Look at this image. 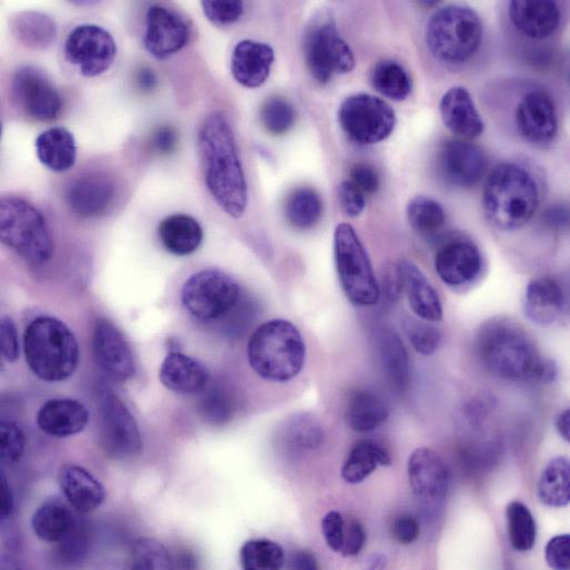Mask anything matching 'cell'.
Here are the masks:
<instances>
[{
    "instance_id": "8fae6325",
    "label": "cell",
    "mask_w": 570,
    "mask_h": 570,
    "mask_svg": "<svg viewBox=\"0 0 570 570\" xmlns=\"http://www.w3.org/2000/svg\"><path fill=\"white\" fill-rule=\"evenodd\" d=\"M338 122L354 142L369 146L384 141L392 135L396 115L383 99L369 94H358L342 102Z\"/></svg>"
},
{
    "instance_id": "2e32d148",
    "label": "cell",
    "mask_w": 570,
    "mask_h": 570,
    "mask_svg": "<svg viewBox=\"0 0 570 570\" xmlns=\"http://www.w3.org/2000/svg\"><path fill=\"white\" fill-rule=\"evenodd\" d=\"M439 169L444 179L456 187L472 188L479 185L488 168L486 152L466 140H449L439 151Z\"/></svg>"
},
{
    "instance_id": "ee69618b",
    "label": "cell",
    "mask_w": 570,
    "mask_h": 570,
    "mask_svg": "<svg viewBox=\"0 0 570 570\" xmlns=\"http://www.w3.org/2000/svg\"><path fill=\"white\" fill-rule=\"evenodd\" d=\"M200 394L198 411L207 423L220 426L233 420L235 406L230 392L219 385H208Z\"/></svg>"
},
{
    "instance_id": "4316f807",
    "label": "cell",
    "mask_w": 570,
    "mask_h": 570,
    "mask_svg": "<svg viewBox=\"0 0 570 570\" xmlns=\"http://www.w3.org/2000/svg\"><path fill=\"white\" fill-rule=\"evenodd\" d=\"M273 63L274 51L270 45L243 40L234 50L232 71L240 85L258 88L268 80Z\"/></svg>"
},
{
    "instance_id": "5b68a950",
    "label": "cell",
    "mask_w": 570,
    "mask_h": 570,
    "mask_svg": "<svg viewBox=\"0 0 570 570\" xmlns=\"http://www.w3.org/2000/svg\"><path fill=\"white\" fill-rule=\"evenodd\" d=\"M24 351L28 368L45 382H62L76 372L80 352L71 329L51 317L35 319L24 335Z\"/></svg>"
},
{
    "instance_id": "03108f58",
    "label": "cell",
    "mask_w": 570,
    "mask_h": 570,
    "mask_svg": "<svg viewBox=\"0 0 570 570\" xmlns=\"http://www.w3.org/2000/svg\"><path fill=\"white\" fill-rule=\"evenodd\" d=\"M557 433L566 442L570 441V410L562 411L555 421Z\"/></svg>"
},
{
    "instance_id": "7dc6e473",
    "label": "cell",
    "mask_w": 570,
    "mask_h": 570,
    "mask_svg": "<svg viewBox=\"0 0 570 570\" xmlns=\"http://www.w3.org/2000/svg\"><path fill=\"white\" fill-rule=\"evenodd\" d=\"M406 331L413 348L423 356H432L442 344V333L426 321L408 320Z\"/></svg>"
},
{
    "instance_id": "1f68e13d",
    "label": "cell",
    "mask_w": 570,
    "mask_h": 570,
    "mask_svg": "<svg viewBox=\"0 0 570 570\" xmlns=\"http://www.w3.org/2000/svg\"><path fill=\"white\" fill-rule=\"evenodd\" d=\"M388 407L376 392L368 388H357L351 392L347 404L346 421L355 432L374 431L388 419Z\"/></svg>"
},
{
    "instance_id": "f1b7e54d",
    "label": "cell",
    "mask_w": 570,
    "mask_h": 570,
    "mask_svg": "<svg viewBox=\"0 0 570 570\" xmlns=\"http://www.w3.org/2000/svg\"><path fill=\"white\" fill-rule=\"evenodd\" d=\"M375 348L382 370L394 388L406 391L411 381V365L404 340L391 329L375 336Z\"/></svg>"
},
{
    "instance_id": "6da1fadb",
    "label": "cell",
    "mask_w": 570,
    "mask_h": 570,
    "mask_svg": "<svg viewBox=\"0 0 570 570\" xmlns=\"http://www.w3.org/2000/svg\"><path fill=\"white\" fill-rule=\"evenodd\" d=\"M476 347L484 367L503 380L553 383L558 375L556 362L543 358L529 333L508 319L485 322Z\"/></svg>"
},
{
    "instance_id": "f907efd6",
    "label": "cell",
    "mask_w": 570,
    "mask_h": 570,
    "mask_svg": "<svg viewBox=\"0 0 570 570\" xmlns=\"http://www.w3.org/2000/svg\"><path fill=\"white\" fill-rule=\"evenodd\" d=\"M338 205L348 216L357 218L365 209L367 196L350 181L342 183L337 188Z\"/></svg>"
},
{
    "instance_id": "9f6ffc18",
    "label": "cell",
    "mask_w": 570,
    "mask_h": 570,
    "mask_svg": "<svg viewBox=\"0 0 570 570\" xmlns=\"http://www.w3.org/2000/svg\"><path fill=\"white\" fill-rule=\"evenodd\" d=\"M367 543V532L364 526L358 520H351L346 523L345 543L340 554L345 557L359 555Z\"/></svg>"
},
{
    "instance_id": "003e7915",
    "label": "cell",
    "mask_w": 570,
    "mask_h": 570,
    "mask_svg": "<svg viewBox=\"0 0 570 570\" xmlns=\"http://www.w3.org/2000/svg\"><path fill=\"white\" fill-rule=\"evenodd\" d=\"M369 561H370L369 567L371 569H381V568H384L386 566L385 557L383 555H380V554L372 555L371 558L369 559Z\"/></svg>"
},
{
    "instance_id": "7402d4cb",
    "label": "cell",
    "mask_w": 570,
    "mask_h": 570,
    "mask_svg": "<svg viewBox=\"0 0 570 570\" xmlns=\"http://www.w3.org/2000/svg\"><path fill=\"white\" fill-rule=\"evenodd\" d=\"M567 310V295L561 283L552 276L532 280L525 293L524 312L530 321L548 326Z\"/></svg>"
},
{
    "instance_id": "680465c9",
    "label": "cell",
    "mask_w": 570,
    "mask_h": 570,
    "mask_svg": "<svg viewBox=\"0 0 570 570\" xmlns=\"http://www.w3.org/2000/svg\"><path fill=\"white\" fill-rule=\"evenodd\" d=\"M393 535L402 545H410L420 536L419 521L411 516L397 518L393 524Z\"/></svg>"
},
{
    "instance_id": "91938a15",
    "label": "cell",
    "mask_w": 570,
    "mask_h": 570,
    "mask_svg": "<svg viewBox=\"0 0 570 570\" xmlns=\"http://www.w3.org/2000/svg\"><path fill=\"white\" fill-rule=\"evenodd\" d=\"M383 289L389 301H396L404 292V280L400 267L389 265L383 274Z\"/></svg>"
},
{
    "instance_id": "db71d44e",
    "label": "cell",
    "mask_w": 570,
    "mask_h": 570,
    "mask_svg": "<svg viewBox=\"0 0 570 570\" xmlns=\"http://www.w3.org/2000/svg\"><path fill=\"white\" fill-rule=\"evenodd\" d=\"M350 182L367 197L376 194L381 185L376 169L362 162L352 166Z\"/></svg>"
},
{
    "instance_id": "11a10c76",
    "label": "cell",
    "mask_w": 570,
    "mask_h": 570,
    "mask_svg": "<svg viewBox=\"0 0 570 570\" xmlns=\"http://www.w3.org/2000/svg\"><path fill=\"white\" fill-rule=\"evenodd\" d=\"M0 329H2L0 331V334H2V339H0L2 355L7 361L13 363L20 358L21 354L16 325L11 318L4 317L2 319V327Z\"/></svg>"
},
{
    "instance_id": "ffe728a7",
    "label": "cell",
    "mask_w": 570,
    "mask_h": 570,
    "mask_svg": "<svg viewBox=\"0 0 570 570\" xmlns=\"http://www.w3.org/2000/svg\"><path fill=\"white\" fill-rule=\"evenodd\" d=\"M435 271L450 288H463L481 274L483 261L479 248L466 240L444 245L435 256Z\"/></svg>"
},
{
    "instance_id": "3957f363",
    "label": "cell",
    "mask_w": 570,
    "mask_h": 570,
    "mask_svg": "<svg viewBox=\"0 0 570 570\" xmlns=\"http://www.w3.org/2000/svg\"><path fill=\"white\" fill-rule=\"evenodd\" d=\"M540 189L530 171L516 163H501L490 174L483 206L490 223L503 233L521 230L534 216Z\"/></svg>"
},
{
    "instance_id": "ab89813d",
    "label": "cell",
    "mask_w": 570,
    "mask_h": 570,
    "mask_svg": "<svg viewBox=\"0 0 570 570\" xmlns=\"http://www.w3.org/2000/svg\"><path fill=\"white\" fill-rule=\"evenodd\" d=\"M371 84L379 94L395 101L408 99L413 90L410 75L394 61L376 64L371 74Z\"/></svg>"
},
{
    "instance_id": "b9f144b4",
    "label": "cell",
    "mask_w": 570,
    "mask_h": 570,
    "mask_svg": "<svg viewBox=\"0 0 570 570\" xmlns=\"http://www.w3.org/2000/svg\"><path fill=\"white\" fill-rule=\"evenodd\" d=\"M407 215L413 231L422 236L438 233L446 221L441 203L426 196L413 198L408 205Z\"/></svg>"
},
{
    "instance_id": "484cf974",
    "label": "cell",
    "mask_w": 570,
    "mask_h": 570,
    "mask_svg": "<svg viewBox=\"0 0 570 570\" xmlns=\"http://www.w3.org/2000/svg\"><path fill=\"white\" fill-rule=\"evenodd\" d=\"M88 421L89 413L86 407L72 398H53L46 402L37 414L39 429L52 437L79 434Z\"/></svg>"
},
{
    "instance_id": "4fadbf2b",
    "label": "cell",
    "mask_w": 570,
    "mask_h": 570,
    "mask_svg": "<svg viewBox=\"0 0 570 570\" xmlns=\"http://www.w3.org/2000/svg\"><path fill=\"white\" fill-rule=\"evenodd\" d=\"M64 54L66 61L85 77L104 74L115 62L117 45L102 27L82 25L67 37Z\"/></svg>"
},
{
    "instance_id": "f6af8a7d",
    "label": "cell",
    "mask_w": 570,
    "mask_h": 570,
    "mask_svg": "<svg viewBox=\"0 0 570 570\" xmlns=\"http://www.w3.org/2000/svg\"><path fill=\"white\" fill-rule=\"evenodd\" d=\"M260 117L270 134L280 136L287 134L295 126L296 110L288 100L274 97L264 102Z\"/></svg>"
},
{
    "instance_id": "603a6c76",
    "label": "cell",
    "mask_w": 570,
    "mask_h": 570,
    "mask_svg": "<svg viewBox=\"0 0 570 570\" xmlns=\"http://www.w3.org/2000/svg\"><path fill=\"white\" fill-rule=\"evenodd\" d=\"M439 110L443 123L453 134L466 139H476L483 135L485 124L467 88H450L442 97Z\"/></svg>"
},
{
    "instance_id": "277c9868",
    "label": "cell",
    "mask_w": 570,
    "mask_h": 570,
    "mask_svg": "<svg viewBox=\"0 0 570 570\" xmlns=\"http://www.w3.org/2000/svg\"><path fill=\"white\" fill-rule=\"evenodd\" d=\"M306 344L290 321L276 319L263 323L251 336L248 361L263 380L287 383L296 379L306 362Z\"/></svg>"
},
{
    "instance_id": "e0dca14e",
    "label": "cell",
    "mask_w": 570,
    "mask_h": 570,
    "mask_svg": "<svg viewBox=\"0 0 570 570\" xmlns=\"http://www.w3.org/2000/svg\"><path fill=\"white\" fill-rule=\"evenodd\" d=\"M187 22L175 11L153 5L146 20L145 47L157 60H166L179 52L189 41Z\"/></svg>"
},
{
    "instance_id": "681fc988",
    "label": "cell",
    "mask_w": 570,
    "mask_h": 570,
    "mask_svg": "<svg viewBox=\"0 0 570 570\" xmlns=\"http://www.w3.org/2000/svg\"><path fill=\"white\" fill-rule=\"evenodd\" d=\"M206 17L218 26H227L237 23L245 13L243 2H202Z\"/></svg>"
},
{
    "instance_id": "7a4b0ae2",
    "label": "cell",
    "mask_w": 570,
    "mask_h": 570,
    "mask_svg": "<svg viewBox=\"0 0 570 570\" xmlns=\"http://www.w3.org/2000/svg\"><path fill=\"white\" fill-rule=\"evenodd\" d=\"M198 147L210 195L227 215L241 218L248 206V185L230 122L213 113L200 128Z\"/></svg>"
},
{
    "instance_id": "e575fe53",
    "label": "cell",
    "mask_w": 570,
    "mask_h": 570,
    "mask_svg": "<svg viewBox=\"0 0 570 570\" xmlns=\"http://www.w3.org/2000/svg\"><path fill=\"white\" fill-rule=\"evenodd\" d=\"M32 526L42 542L60 543L74 528L73 512L61 500L46 501L35 511Z\"/></svg>"
},
{
    "instance_id": "cb8c5ba5",
    "label": "cell",
    "mask_w": 570,
    "mask_h": 570,
    "mask_svg": "<svg viewBox=\"0 0 570 570\" xmlns=\"http://www.w3.org/2000/svg\"><path fill=\"white\" fill-rule=\"evenodd\" d=\"M509 18L523 35L534 39L553 36L560 23V10L549 0H518L509 4Z\"/></svg>"
},
{
    "instance_id": "60d3db41",
    "label": "cell",
    "mask_w": 570,
    "mask_h": 570,
    "mask_svg": "<svg viewBox=\"0 0 570 570\" xmlns=\"http://www.w3.org/2000/svg\"><path fill=\"white\" fill-rule=\"evenodd\" d=\"M509 542L517 552L531 550L536 543L537 526L531 509L522 501L515 500L506 507Z\"/></svg>"
},
{
    "instance_id": "ac0fdd59",
    "label": "cell",
    "mask_w": 570,
    "mask_h": 570,
    "mask_svg": "<svg viewBox=\"0 0 570 570\" xmlns=\"http://www.w3.org/2000/svg\"><path fill=\"white\" fill-rule=\"evenodd\" d=\"M410 484L426 507L443 504L449 488V472L441 456L430 448H418L408 466Z\"/></svg>"
},
{
    "instance_id": "83f0119b",
    "label": "cell",
    "mask_w": 570,
    "mask_h": 570,
    "mask_svg": "<svg viewBox=\"0 0 570 570\" xmlns=\"http://www.w3.org/2000/svg\"><path fill=\"white\" fill-rule=\"evenodd\" d=\"M398 267L412 311L423 321L439 322L443 319L442 302L426 275L409 260H404Z\"/></svg>"
},
{
    "instance_id": "f35d334b",
    "label": "cell",
    "mask_w": 570,
    "mask_h": 570,
    "mask_svg": "<svg viewBox=\"0 0 570 570\" xmlns=\"http://www.w3.org/2000/svg\"><path fill=\"white\" fill-rule=\"evenodd\" d=\"M323 212L319 194L311 188H299L293 191L284 206L287 221L298 231H309L315 226Z\"/></svg>"
},
{
    "instance_id": "44dd1931",
    "label": "cell",
    "mask_w": 570,
    "mask_h": 570,
    "mask_svg": "<svg viewBox=\"0 0 570 570\" xmlns=\"http://www.w3.org/2000/svg\"><path fill=\"white\" fill-rule=\"evenodd\" d=\"M116 197V185L103 174H87L76 179L67 190L66 202L76 215L89 219L108 210Z\"/></svg>"
},
{
    "instance_id": "836d02e7",
    "label": "cell",
    "mask_w": 570,
    "mask_h": 570,
    "mask_svg": "<svg viewBox=\"0 0 570 570\" xmlns=\"http://www.w3.org/2000/svg\"><path fill=\"white\" fill-rule=\"evenodd\" d=\"M391 466V455L385 447L363 439L350 450L340 474L348 484L356 485L369 479L379 467Z\"/></svg>"
},
{
    "instance_id": "f546056e",
    "label": "cell",
    "mask_w": 570,
    "mask_h": 570,
    "mask_svg": "<svg viewBox=\"0 0 570 570\" xmlns=\"http://www.w3.org/2000/svg\"><path fill=\"white\" fill-rule=\"evenodd\" d=\"M60 485L70 504L83 515L96 510L106 499L101 483L78 466L67 464L62 468Z\"/></svg>"
},
{
    "instance_id": "8992f818",
    "label": "cell",
    "mask_w": 570,
    "mask_h": 570,
    "mask_svg": "<svg viewBox=\"0 0 570 570\" xmlns=\"http://www.w3.org/2000/svg\"><path fill=\"white\" fill-rule=\"evenodd\" d=\"M482 40L481 18L467 7L449 5L438 10L426 27V44L431 53L448 64L470 61L481 48Z\"/></svg>"
},
{
    "instance_id": "7bdbcfd3",
    "label": "cell",
    "mask_w": 570,
    "mask_h": 570,
    "mask_svg": "<svg viewBox=\"0 0 570 570\" xmlns=\"http://www.w3.org/2000/svg\"><path fill=\"white\" fill-rule=\"evenodd\" d=\"M240 560L247 570H275L284 565L282 547L270 540H251L240 550Z\"/></svg>"
},
{
    "instance_id": "6125c7cd",
    "label": "cell",
    "mask_w": 570,
    "mask_h": 570,
    "mask_svg": "<svg viewBox=\"0 0 570 570\" xmlns=\"http://www.w3.org/2000/svg\"><path fill=\"white\" fill-rule=\"evenodd\" d=\"M15 506L14 495L5 474L0 479V518L9 520L13 516Z\"/></svg>"
},
{
    "instance_id": "30bf717a",
    "label": "cell",
    "mask_w": 570,
    "mask_h": 570,
    "mask_svg": "<svg viewBox=\"0 0 570 570\" xmlns=\"http://www.w3.org/2000/svg\"><path fill=\"white\" fill-rule=\"evenodd\" d=\"M241 299L238 282L219 270H203L191 275L182 290L187 313L200 322L230 314Z\"/></svg>"
},
{
    "instance_id": "4dcf8cb0",
    "label": "cell",
    "mask_w": 570,
    "mask_h": 570,
    "mask_svg": "<svg viewBox=\"0 0 570 570\" xmlns=\"http://www.w3.org/2000/svg\"><path fill=\"white\" fill-rule=\"evenodd\" d=\"M158 233L165 250L179 257L196 252L203 240L201 225L188 214L166 216L159 224Z\"/></svg>"
},
{
    "instance_id": "74e56055",
    "label": "cell",
    "mask_w": 570,
    "mask_h": 570,
    "mask_svg": "<svg viewBox=\"0 0 570 570\" xmlns=\"http://www.w3.org/2000/svg\"><path fill=\"white\" fill-rule=\"evenodd\" d=\"M281 436L285 449L301 454L319 448L324 441V431L312 416L299 414L285 422Z\"/></svg>"
},
{
    "instance_id": "f5cc1de1",
    "label": "cell",
    "mask_w": 570,
    "mask_h": 570,
    "mask_svg": "<svg viewBox=\"0 0 570 570\" xmlns=\"http://www.w3.org/2000/svg\"><path fill=\"white\" fill-rule=\"evenodd\" d=\"M548 566L555 570L570 569V536L558 535L552 538L545 548Z\"/></svg>"
},
{
    "instance_id": "d4e9b609",
    "label": "cell",
    "mask_w": 570,
    "mask_h": 570,
    "mask_svg": "<svg viewBox=\"0 0 570 570\" xmlns=\"http://www.w3.org/2000/svg\"><path fill=\"white\" fill-rule=\"evenodd\" d=\"M160 382L182 395L200 394L210 382V373L200 361L179 351L170 352L159 371Z\"/></svg>"
},
{
    "instance_id": "52a82bcc",
    "label": "cell",
    "mask_w": 570,
    "mask_h": 570,
    "mask_svg": "<svg viewBox=\"0 0 570 570\" xmlns=\"http://www.w3.org/2000/svg\"><path fill=\"white\" fill-rule=\"evenodd\" d=\"M0 237L23 260L39 265L53 255V244L42 213L28 201L4 197L0 202Z\"/></svg>"
},
{
    "instance_id": "bcb514c9",
    "label": "cell",
    "mask_w": 570,
    "mask_h": 570,
    "mask_svg": "<svg viewBox=\"0 0 570 570\" xmlns=\"http://www.w3.org/2000/svg\"><path fill=\"white\" fill-rule=\"evenodd\" d=\"M132 567L134 569H171L174 560L168 549L150 538L138 540L133 548Z\"/></svg>"
},
{
    "instance_id": "9a60e30c",
    "label": "cell",
    "mask_w": 570,
    "mask_h": 570,
    "mask_svg": "<svg viewBox=\"0 0 570 570\" xmlns=\"http://www.w3.org/2000/svg\"><path fill=\"white\" fill-rule=\"evenodd\" d=\"M92 350L97 365L113 381L125 383L135 376V359L128 342L110 321L98 320Z\"/></svg>"
},
{
    "instance_id": "d590c367",
    "label": "cell",
    "mask_w": 570,
    "mask_h": 570,
    "mask_svg": "<svg viewBox=\"0 0 570 570\" xmlns=\"http://www.w3.org/2000/svg\"><path fill=\"white\" fill-rule=\"evenodd\" d=\"M11 30L24 46L46 49L55 39L57 26L48 15L39 12H21L12 17Z\"/></svg>"
},
{
    "instance_id": "6f0895ef",
    "label": "cell",
    "mask_w": 570,
    "mask_h": 570,
    "mask_svg": "<svg viewBox=\"0 0 570 570\" xmlns=\"http://www.w3.org/2000/svg\"><path fill=\"white\" fill-rule=\"evenodd\" d=\"M178 142L179 136L177 131L170 126L159 127L150 139L152 149L159 154L173 153L177 149Z\"/></svg>"
},
{
    "instance_id": "c3c4849f",
    "label": "cell",
    "mask_w": 570,
    "mask_h": 570,
    "mask_svg": "<svg viewBox=\"0 0 570 570\" xmlns=\"http://www.w3.org/2000/svg\"><path fill=\"white\" fill-rule=\"evenodd\" d=\"M26 438L22 429L14 422L4 421L0 425V450L2 460L15 464L23 458Z\"/></svg>"
},
{
    "instance_id": "94428289",
    "label": "cell",
    "mask_w": 570,
    "mask_h": 570,
    "mask_svg": "<svg viewBox=\"0 0 570 570\" xmlns=\"http://www.w3.org/2000/svg\"><path fill=\"white\" fill-rule=\"evenodd\" d=\"M542 222L549 231H566L569 223V210L563 205H553L548 207L543 215Z\"/></svg>"
},
{
    "instance_id": "5bb4252c",
    "label": "cell",
    "mask_w": 570,
    "mask_h": 570,
    "mask_svg": "<svg viewBox=\"0 0 570 570\" xmlns=\"http://www.w3.org/2000/svg\"><path fill=\"white\" fill-rule=\"evenodd\" d=\"M11 94L16 106L37 122L61 115L63 100L49 77L35 66H23L13 75Z\"/></svg>"
},
{
    "instance_id": "9c48e42d",
    "label": "cell",
    "mask_w": 570,
    "mask_h": 570,
    "mask_svg": "<svg viewBox=\"0 0 570 570\" xmlns=\"http://www.w3.org/2000/svg\"><path fill=\"white\" fill-rule=\"evenodd\" d=\"M303 48L307 66L320 84L349 74L356 67L354 51L340 37L331 12H321L311 21Z\"/></svg>"
},
{
    "instance_id": "d6986e66",
    "label": "cell",
    "mask_w": 570,
    "mask_h": 570,
    "mask_svg": "<svg viewBox=\"0 0 570 570\" xmlns=\"http://www.w3.org/2000/svg\"><path fill=\"white\" fill-rule=\"evenodd\" d=\"M517 128L528 142L535 146L550 145L558 132V120L552 97L544 91H532L519 103Z\"/></svg>"
},
{
    "instance_id": "816d5d0a",
    "label": "cell",
    "mask_w": 570,
    "mask_h": 570,
    "mask_svg": "<svg viewBox=\"0 0 570 570\" xmlns=\"http://www.w3.org/2000/svg\"><path fill=\"white\" fill-rule=\"evenodd\" d=\"M322 533L327 546L340 553L345 543L346 522L340 512L332 510L322 520Z\"/></svg>"
},
{
    "instance_id": "d6a6232c",
    "label": "cell",
    "mask_w": 570,
    "mask_h": 570,
    "mask_svg": "<svg viewBox=\"0 0 570 570\" xmlns=\"http://www.w3.org/2000/svg\"><path fill=\"white\" fill-rule=\"evenodd\" d=\"M36 152L40 162L53 173H65L76 162V140L69 129L53 127L37 138Z\"/></svg>"
},
{
    "instance_id": "e7e4bbea",
    "label": "cell",
    "mask_w": 570,
    "mask_h": 570,
    "mask_svg": "<svg viewBox=\"0 0 570 570\" xmlns=\"http://www.w3.org/2000/svg\"><path fill=\"white\" fill-rule=\"evenodd\" d=\"M136 83L140 90L151 92L158 85V78L152 70L142 67L137 73Z\"/></svg>"
},
{
    "instance_id": "8d00e7d4",
    "label": "cell",
    "mask_w": 570,
    "mask_h": 570,
    "mask_svg": "<svg viewBox=\"0 0 570 570\" xmlns=\"http://www.w3.org/2000/svg\"><path fill=\"white\" fill-rule=\"evenodd\" d=\"M540 500L553 508L566 507L570 501V463L562 456L553 459L538 481Z\"/></svg>"
},
{
    "instance_id": "ba28073f",
    "label": "cell",
    "mask_w": 570,
    "mask_h": 570,
    "mask_svg": "<svg viewBox=\"0 0 570 570\" xmlns=\"http://www.w3.org/2000/svg\"><path fill=\"white\" fill-rule=\"evenodd\" d=\"M334 261L342 289L357 307H373L381 296L370 257L354 227L339 223L334 232Z\"/></svg>"
},
{
    "instance_id": "be15d7a7",
    "label": "cell",
    "mask_w": 570,
    "mask_h": 570,
    "mask_svg": "<svg viewBox=\"0 0 570 570\" xmlns=\"http://www.w3.org/2000/svg\"><path fill=\"white\" fill-rule=\"evenodd\" d=\"M290 567L294 569L315 570L319 569V563L311 552L298 550L292 557Z\"/></svg>"
},
{
    "instance_id": "7c38bea8",
    "label": "cell",
    "mask_w": 570,
    "mask_h": 570,
    "mask_svg": "<svg viewBox=\"0 0 570 570\" xmlns=\"http://www.w3.org/2000/svg\"><path fill=\"white\" fill-rule=\"evenodd\" d=\"M99 416L101 443L111 458L129 459L141 453L139 426L119 395L110 391L101 394Z\"/></svg>"
}]
</instances>
